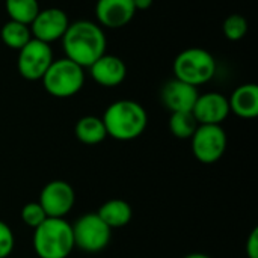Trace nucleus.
Returning <instances> with one entry per match:
<instances>
[{
  "mask_svg": "<svg viewBox=\"0 0 258 258\" xmlns=\"http://www.w3.org/2000/svg\"><path fill=\"white\" fill-rule=\"evenodd\" d=\"M183 258H212L210 255H207V254H201V252H194V254H189V255H186V257Z\"/></svg>",
  "mask_w": 258,
  "mask_h": 258,
  "instance_id": "obj_26",
  "label": "nucleus"
},
{
  "mask_svg": "<svg viewBox=\"0 0 258 258\" xmlns=\"http://www.w3.org/2000/svg\"><path fill=\"white\" fill-rule=\"evenodd\" d=\"M74 133L76 138L85 145H97L107 138L103 119L94 115H86L80 118L74 127Z\"/></svg>",
  "mask_w": 258,
  "mask_h": 258,
  "instance_id": "obj_17",
  "label": "nucleus"
},
{
  "mask_svg": "<svg viewBox=\"0 0 258 258\" xmlns=\"http://www.w3.org/2000/svg\"><path fill=\"white\" fill-rule=\"evenodd\" d=\"M15 246V236L11 230V227L0 221V258H8Z\"/></svg>",
  "mask_w": 258,
  "mask_h": 258,
  "instance_id": "obj_23",
  "label": "nucleus"
},
{
  "mask_svg": "<svg viewBox=\"0 0 258 258\" xmlns=\"http://www.w3.org/2000/svg\"><path fill=\"white\" fill-rule=\"evenodd\" d=\"M230 112L243 119H254L258 115V86L255 83L240 85L228 98Z\"/></svg>",
  "mask_w": 258,
  "mask_h": 258,
  "instance_id": "obj_15",
  "label": "nucleus"
},
{
  "mask_svg": "<svg viewBox=\"0 0 258 258\" xmlns=\"http://www.w3.org/2000/svg\"><path fill=\"white\" fill-rule=\"evenodd\" d=\"M246 255L248 258H258V228H254L246 239Z\"/></svg>",
  "mask_w": 258,
  "mask_h": 258,
  "instance_id": "obj_24",
  "label": "nucleus"
},
{
  "mask_svg": "<svg viewBox=\"0 0 258 258\" xmlns=\"http://www.w3.org/2000/svg\"><path fill=\"white\" fill-rule=\"evenodd\" d=\"M222 32L230 41H240L248 33V20L243 15L233 14L225 18L222 24Z\"/></svg>",
  "mask_w": 258,
  "mask_h": 258,
  "instance_id": "obj_21",
  "label": "nucleus"
},
{
  "mask_svg": "<svg viewBox=\"0 0 258 258\" xmlns=\"http://www.w3.org/2000/svg\"><path fill=\"white\" fill-rule=\"evenodd\" d=\"M107 39L103 27L89 20H77L70 23L67 32L62 36V48L65 57L89 68L97 59L106 53Z\"/></svg>",
  "mask_w": 258,
  "mask_h": 258,
  "instance_id": "obj_1",
  "label": "nucleus"
},
{
  "mask_svg": "<svg viewBox=\"0 0 258 258\" xmlns=\"http://www.w3.org/2000/svg\"><path fill=\"white\" fill-rule=\"evenodd\" d=\"M198 95H200L198 88L189 83H184L175 77L168 80L163 85L162 92H160L162 103L171 113L172 112H192Z\"/></svg>",
  "mask_w": 258,
  "mask_h": 258,
  "instance_id": "obj_13",
  "label": "nucleus"
},
{
  "mask_svg": "<svg viewBox=\"0 0 258 258\" xmlns=\"http://www.w3.org/2000/svg\"><path fill=\"white\" fill-rule=\"evenodd\" d=\"M47 219V215L44 212V209L41 207V204L36 203H29L21 209V221L24 222V225H27L29 228H36L39 227L44 221Z\"/></svg>",
  "mask_w": 258,
  "mask_h": 258,
  "instance_id": "obj_22",
  "label": "nucleus"
},
{
  "mask_svg": "<svg viewBox=\"0 0 258 258\" xmlns=\"http://www.w3.org/2000/svg\"><path fill=\"white\" fill-rule=\"evenodd\" d=\"M5 9L9 20L30 26L41 11L38 0H5Z\"/></svg>",
  "mask_w": 258,
  "mask_h": 258,
  "instance_id": "obj_19",
  "label": "nucleus"
},
{
  "mask_svg": "<svg viewBox=\"0 0 258 258\" xmlns=\"http://www.w3.org/2000/svg\"><path fill=\"white\" fill-rule=\"evenodd\" d=\"M97 215L101 218V221L110 228H122L125 227L133 216V210L130 207V204L124 200L119 198H113L106 201L97 212Z\"/></svg>",
  "mask_w": 258,
  "mask_h": 258,
  "instance_id": "obj_16",
  "label": "nucleus"
},
{
  "mask_svg": "<svg viewBox=\"0 0 258 258\" xmlns=\"http://www.w3.org/2000/svg\"><path fill=\"white\" fill-rule=\"evenodd\" d=\"M174 77L195 88L209 83L216 74L213 54L201 47H189L174 59Z\"/></svg>",
  "mask_w": 258,
  "mask_h": 258,
  "instance_id": "obj_4",
  "label": "nucleus"
},
{
  "mask_svg": "<svg viewBox=\"0 0 258 258\" xmlns=\"http://www.w3.org/2000/svg\"><path fill=\"white\" fill-rule=\"evenodd\" d=\"M44 89L56 98H70L85 85V71L67 57L54 59L41 79Z\"/></svg>",
  "mask_w": 258,
  "mask_h": 258,
  "instance_id": "obj_5",
  "label": "nucleus"
},
{
  "mask_svg": "<svg viewBox=\"0 0 258 258\" xmlns=\"http://www.w3.org/2000/svg\"><path fill=\"white\" fill-rule=\"evenodd\" d=\"M53 60L54 57L50 44L32 38L23 48L18 50L17 70L23 79L36 82L42 79Z\"/></svg>",
  "mask_w": 258,
  "mask_h": 258,
  "instance_id": "obj_8",
  "label": "nucleus"
},
{
  "mask_svg": "<svg viewBox=\"0 0 258 258\" xmlns=\"http://www.w3.org/2000/svg\"><path fill=\"white\" fill-rule=\"evenodd\" d=\"M192 113L198 124L221 125L231 112L228 98L225 95H222L221 92H206L198 95Z\"/></svg>",
  "mask_w": 258,
  "mask_h": 258,
  "instance_id": "obj_11",
  "label": "nucleus"
},
{
  "mask_svg": "<svg viewBox=\"0 0 258 258\" xmlns=\"http://www.w3.org/2000/svg\"><path fill=\"white\" fill-rule=\"evenodd\" d=\"M73 227L74 246L83 252L95 254L107 248L112 239V230L101 221L97 213L83 215Z\"/></svg>",
  "mask_w": 258,
  "mask_h": 258,
  "instance_id": "obj_6",
  "label": "nucleus"
},
{
  "mask_svg": "<svg viewBox=\"0 0 258 258\" xmlns=\"http://www.w3.org/2000/svg\"><path fill=\"white\" fill-rule=\"evenodd\" d=\"M74 248L73 227L63 218H47L33 230V249L39 258H68Z\"/></svg>",
  "mask_w": 258,
  "mask_h": 258,
  "instance_id": "obj_3",
  "label": "nucleus"
},
{
  "mask_svg": "<svg viewBox=\"0 0 258 258\" xmlns=\"http://www.w3.org/2000/svg\"><path fill=\"white\" fill-rule=\"evenodd\" d=\"M47 218H65L74 207L76 194L70 183L63 180H53L47 183L38 198Z\"/></svg>",
  "mask_w": 258,
  "mask_h": 258,
  "instance_id": "obj_9",
  "label": "nucleus"
},
{
  "mask_svg": "<svg viewBox=\"0 0 258 258\" xmlns=\"http://www.w3.org/2000/svg\"><path fill=\"white\" fill-rule=\"evenodd\" d=\"M89 73L97 85L104 88H115L125 80L127 65L121 57L104 53L89 67Z\"/></svg>",
  "mask_w": 258,
  "mask_h": 258,
  "instance_id": "obj_14",
  "label": "nucleus"
},
{
  "mask_svg": "<svg viewBox=\"0 0 258 258\" xmlns=\"http://www.w3.org/2000/svg\"><path fill=\"white\" fill-rule=\"evenodd\" d=\"M133 3H135L136 11H147L151 8L153 0H133Z\"/></svg>",
  "mask_w": 258,
  "mask_h": 258,
  "instance_id": "obj_25",
  "label": "nucleus"
},
{
  "mask_svg": "<svg viewBox=\"0 0 258 258\" xmlns=\"http://www.w3.org/2000/svg\"><path fill=\"white\" fill-rule=\"evenodd\" d=\"M70 26V18L67 12L60 8H45L38 12L35 20L30 23L32 38L42 42L51 44L62 39L63 33Z\"/></svg>",
  "mask_w": 258,
  "mask_h": 258,
  "instance_id": "obj_10",
  "label": "nucleus"
},
{
  "mask_svg": "<svg viewBox=\"0 0 258 258\" xmlns=\"http://www.w3.org/2000/svg\"><path fill=\"white\" fill-rule=\"evenodd\" d=\"M198 125L192 112H172L168 122L169 132L178 139H190Z\"/></svg>",
  "mask_w": 258,
  "mask_h": 258,
  "instance_id": "obj_20",
  "label": "nucleus"
},
{
  "mask_svg": "<svg viewBox=\"0 0 258 258\" xmlns=\"http://www.w3.org/2000/svg\"><path fill=\"white\" fill-rule=\"evenodd\" d=\"M107 136L127 142L139 138L148 124V115L142 104L135 100H118L107 106L103 113Z\"/></svg>",
  "mask_w": 258,
  "mask_h": 258,
  "instance_id": "obj_2",
  "label": "nucleus"
},
{
  "mask_svg": "<svg viewBox=\"0 0 258 258\" xmlns=\"http://www.w3.org/2000/svg\"><path fill=\"white\" fill-rule=\"evenodd\" d=\"M227 133L221 125L200 124L190 138V148L195 159L204 165L216 163L227 150Z\"/></svg>",
  "mask_w": 258,
  "mask_h": 258,
  "instance_id": "obj_7",
  "label": "nucleus"
},
{
  "mask_svg": "<svg viewBox=\"0 0 258 258\" xmlns=\"http://www.w3.org/2000/svg\"><path fill=\"white\" fill-rule=\"evenodd\" d=\"M136 12L133 0H97L95 3V18L101 27H124L133 20Z\"/></svg>",
  "mask_w": 258,
  "mask_h": 258,
  "instance_id": "obj_12",
  "label": "nucleus"
},
{
  "mask_svg": "<svg viewBox=\"0 0 258 258\" xmlns=\"http://www.w3.org/2000/svg\"><path fill=\"white\" fill-rule=\"evenodd\" d=\"M0 38L6 47L18 51L32 39V33H30L29 26L8 20L0 29Z\"/></svg>",
  "mask_w": 258,
  "mask_h": 258,
  "instance_id": "obj_18",
  "label": "nucleus"
}]
</instances>
